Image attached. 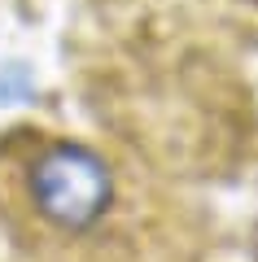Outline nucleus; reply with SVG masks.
<instances>
[{"label":"nucleus","mask_w":258,"mask_h":262,"mask_svg":"<svg viewBox=\"0 0 258 262\" xmlns=\"http://www.w3.org/2000/svg\"><path fill=\"white\" fill-rule=\"evenodd\" d=\"M31 201L62 232H88L114 201V175L83 144H48L31 162Z\"/></svg>","instance_id":"obj_1"}]
</instances>
